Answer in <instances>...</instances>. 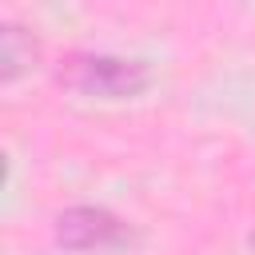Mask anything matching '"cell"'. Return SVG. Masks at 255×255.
<instances>
[{"label":"cell","mask_w":255,"mask_h":255,"mask_svg":"<svg viewBox=\"0 0 255 255\" xmlns=\"http://www.w3.org/2000/svg\"><path fill=\"white\" fill-rule=\"evenodd\" d=\"M251 247H255V231H251Z\"/></svg>","instance_id":"277c9868"},{"label":"cell","mask_w":255,"mask_h":255,"mask_svg":"<svg viewBox=\"0 0 255 255\" xmlns=\"http://www.w3.org/2000/svg\"><path fill=\"white\" fill-rule=\"evenodd\" d=\"M56 243L64 251H112L131 243V227L108 207L80 203L56 215Z\"/></svg>","instance_id":"7a4b0ae2"},{"label":"cell","mask_w":255,"mask_h":255,"mask_svg":"<svg viewBox=\"0 0 255 255\" xmlns=\"http://www.w3.org/2000/svg\"><path fill=\"white\" fill-rule=\"evenodd\" d=\"M40 64V40L20 24H0V84H16Z\"/></svg>","instance_id":"3957f363"},{"label":"cell","mask_w":255,"mask_h":255,"mask_svg":"<svg viewBox=\"0 0 255 255\" xmlns=\"http://www.w3.org/2000/svg\"><path fill=\"white\" fill-rule=\"evenodd\" d=\"M56 80L68 92L92 100H135L151 88V64L139 56H108V52H72L60 60Z\"/></svg>","instance_id":"6da1fadb"}]
</instances>
